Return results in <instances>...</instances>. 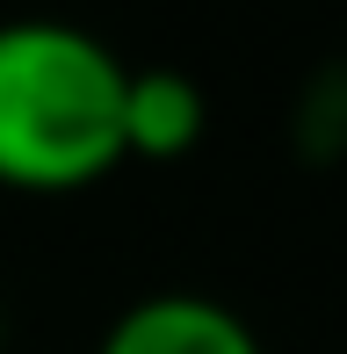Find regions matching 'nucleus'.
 <instances>
[{"instance_id":"f257e3e1","label":"nucleus","mask_w":347,"mask_h":354,"mask_svg":"<svg viewBox=\"0 0 347 354\" xmlns=\"http://www.w3.org/2000/svg\"><path fill=\"white\" fill-rule=\"evenodd\" d=\"M123 66L94 29L15 15L0 22V188L80 196L123 167Z\"/></svg>"},{"instance_id":"f03ea898","label":"nucleus","mask_w":347,"mask_h":354,"mask_svg":"<svg viewBox=\"0 0 347 354\" xmlns=\"http://www.w3.org/2000/svg\"><path fill=\"white\" fill-rule=\"evenodd\" d=\"M94 354H261V333L232 304L196 297V289H160L116 311Z\"/></svg>"},{"instance_id":"7ed1b4c3","label":"nucleus","mask_w":347,"mask_h":354,"mask_svg":"<svg viewBox=\"0 0 347 354\" xmlns=\"http://www.w3.org/2000/svg\"><path fill=\"white\" fill-rule=\"evenodd\" d=\"M210 131V102L188 73L174 66H138L123 80V159H188Z\"/></svg>"},{"instance_id":"20e7f679","label":"nucleus","mask_w":347,"mask_h":354,"mask_svg":"<svg viewBox=\"0 0 347 354\" xmlns=\"http://www.w3.org/2000/svg\"><path fill=\"white\" fill-rule=\"evenodd\" d=\"M297 145L311 159H340L347 152V66L311 73V87L297 94Z\"/></svg>"},{"instance_id":"39448f33","label":"nucleus","mask_w":347,"mask_h":354,"mask_svg":"<svg viewBox=\"0 0 347 354\" xmlns=\"http://www.w3.org/2000/svg\"><path fill=\"white\" fill-rule=\"evenodd\" d=\"M0 354H8V311H0Z\"/></svg>"}]
</instances>
